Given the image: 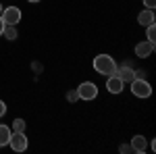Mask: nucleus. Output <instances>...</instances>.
I'll use <instances>...</instances> for the list:
<instances>
[{
	"mask_svg": "<svg viewBox=\"0 0 156 154\" xmlns=\"http://www.w3.org/2000/svg\"><path fill=\"white\" fill-rule=\"evenodd\" d=\"M92 65H94V71L104 75V77L115 75V71H117V63H115V59L110 54H98V56H94Z\"/></svg>",
	"mask_w": 156,
	"mask_h": 154,
	"instance_id": "nucleus-1",
	"label": "nucleus"
},
{
	"mask_svg": "<svg viewBox=\"0 0 156 154\" xmlns=\"http://www.w3.org/2000/svg\"><path fill=\"white\" fill-rule=\"evenodd\" d=\"M129 85H131V92L135 98H150L152 96V85L148 83V79H133Z\"/></svg>",
	"mask_w": 156,
	"mask_h": 154,
	"instance_id": "nucleus-2",
	"label": "nucleus"
},
{
	"mask_svg": "<svg viewBox=\"0 0 156 154\" xmlns=\"http://www.w3.org/2000/svg\"><path fill=\"white\" fill-rule=\"evenodd\" d=\"M9 146H11L15 152H25L27 146H29V140L23 131H12L11 133V140H9Z\"/></svg>",
	"mask_w": 156,
	"mask_h": 154,
	"instance_id": "nucleus-3",
	"label": "nucleus"
},
{
	"mask_svg": "<svg viewBox=\"0 0 156 154\" xmlns=\"http://www.w3.org/2000/svg\"><path fill=\"white\" fill-rule=\"evenodd\" d=\"M21 9H17V6H4L2 9V15H0V19L4 21V25H17L21 21Z\"/></svg>",
	"mask_w": 156,
	"mask_h": 154,
	"instance_id": "nucleus-4",
	"label": "nucleus"
},
{
	"mask_svg": "<svg viewBox=\"0 0 156 154\" xmlns=\"http://www.w3.org/2000/svg\"><path fill=\"white\" fill-rule=\"evenodd\" d=\"M77 96L81 98V100H94L98 96V85L92 81H83L79 83V88H77Z\"/></svg>",
	"mask_w": 156,
	"mask_h": 154,
	"instance_id": "nucleus-5",
	"label": "nucleus"
},
{
	"mask_svg": "<svg viewBox=\"0 0 156 154\" xmlns=\"http://www.w3.org/2000/svg\"><path fill=\"white\" fill-rule=\"evenodd\" d=\"M115 75H117V77H119L123 83H131L133 79H135V73H133V69L127 65V63H125V65H121V67L117 65V71H115Z\"/></svg>",
	"mask_w": 156,
	"mask_h": 154,
	"instance_id": "nucleus-6",
	"label": "nucleus"
},
{
	"mask_svg": "<svg viewBox=\"0 0 156 154\" xmlns=\"http://www.w3.org/2000/svg\"><path fill=\"white\" fill-rule=\"evenodd\" d=\"M152 52H154V44L152 42H140L137 46H135V56H140V59H148V56H152Z\"/></svg>",
	"mask_w": 156,
	"mask_h": 154,
	"instance_id": "nucleus-7",
	"label": "nucleus"
},
{
	"mask_svg": "<svg viewBox=\"0 0 156 154\" xmlns=\"http://www.w3.org/2000/svg\"><path fill=\"white\" fill-rule=\"evenodd\" d=\"M123 85H125V83L121 81L117 75H108L106 77V90L110 94H121V92H123Z\"/></svg>",
	"mask_w": 156,
	"mask_h": 154,
	"instance_id": "nucleus-8",
	"label": "nucleus"
},
{
	"mask_svg": "<svg viewBox=\"0 0 156 154\" xmlns=\"http://www.w3.org/2000/svg\"><path fill=\"white\" fill-rule=\"evenodd\" d=\"M131 150H133V152H137V154H144L146 150H148V140H146L144 135H133Z\"/></svg>",
	"mask_w": 156,
	"mask_h": 154,
	"instance_id": "nucleus-9",
	"label": "nucleus"
},
{
	"mask_svg": "<svg viewBox=\"0 0 156 154\" xmlns=\"http://www.w3.org/2000/svg\"><path fill=\"white\" fill-rule=\"evenodd\" d=\"M137 23L142 25V27L152 25V23H154V11H152V9H144V11L137 15Z\"/></svg>",
	"mask_w": 156,
	"mask_h": 154,
	"instance_id": "nucleus-10",
	"label": "nucleus"
},
{
	"mask_svg": "<svg viewBox=\"0 0 156 154\" xmlns=\"http://www.w3.org/2000/svg\"><path fill=\"white\" fill-rule=\"evenodd\" d=\"M11 127L9 125H0V148L2 146H9V140H11Z\"/></svg>",
	"mask_w": 156,
	"mask_h": 154,
	"instance_id": "nucleus-11",
	"label": "nucleus"
},
{
	"mask_svg": "<svg viewBox=\"0 0 156 154\" xmlns=\"http://www.w3.org/2000/svg\"><path fill=\"white\" fill-rule=\"evenodd\" d=\"M2 36H4V40H11V42H15V40L19 38V31H17V27H15V25H4Z\"/></svg>",
	"mask_w": 156,
	"mask_h": 154,
	"instance_id": "nucleus-12",
	"label": "nucleus"
},
{
	"mask_svg": "<svg viewBox=\"0 0 156 154\" xmlns=\"http://www.w3.org/2000/svg\"><path fill=\"white\" fill-rule=\"evenodd\" d=\"M146 40H148V42H152V44L156 42V27H154V23L146 27Z\"/></svg>",
	"mask_w": 156,
	"mask_h": 154,
	"instance_id": "nucleus-13",
	"label": "nucleus"
},
{
	"mask_svg": "<svg viewBox=\"0 0 156 154\" xmlns=\"http://www.w3.org/2000/svg\"><path fill=\"white\" fill-rule=\"evenodd\" d=\"M25 127H27V123H25L23 119H15L12 121V131H23L25 133Z\"/></svg>",
	"mask_w": 156,
	"mask_h": 154,
	"instance_id": "nucleus-14",
	"label": "nucleus"
},
{
	"mask_svg": "<svg viewBox=\"0 0 156 154\" xmlns=\"http://www.w3.org/2000/svg\"><path fill=\"white\" fill-rule=\"evenodd\" d=\"M77 98H79V96H77V90H71V92H67V100H69V102H75Z\"/></svg>",
	"mask_w": 156,
	"mask_h": 154,
	"instance_id": "nucleus-15",
	"label": "nucleus"
},
{
	"mask_svg": "<svg viewBox=\"0 0 156 154\" xmlns=\"http://www.w3.org/2000/svg\"><path fill=\"white\" fill-rule=\"evenodd\" d=\"M142 2H144V6H146V9H152V11H154L156 0H142Z\"/></svg>",
	"mask_w": 156,
	"mask_h": 154,
	"instance_id": "nucleus-16",
	"label": "nucleus"
},
{
	"mask_svg": "<svg viewBox=\"0 0 156 154\" xmlns=\"http://www.w3.org/2000/svg\"><path fill=\"white\" fill-rule=\"evenodd\" d=\"M135 73V79H146V71H142V69H140V71H133Z\"/></svg>",
	"mask_w": 156,
	"mask_h": 154,
	"instance_id": "nucleus-17",
	"label": "nucleus"
},
{
	"mask_svg": "<svg viewBox=\"0 0 156 154\" xmlns=\"http://www.w3.org/2000/svg\"><path fill=\"white\" fill-rule=\"evenodd\" d=\"M119 150H121L123 154H125V152H133V150H131V146H127V144H123V146H121Z\"/></svg>",
	"mask_w": 156,
	"mask_h": 154,
	"instance_id": "nucleus-18",
	"label": "nucleus"
},
{
	"mask_svg": "<svg viewBox=\"0 0 156 154\" xmlns=\"http://www.w3.org/2000/svg\"><path fill=\"white\" fill-rule=\"evenodd\" d=\"M4 115H6V104L0 100V117H4Z\"/></svg>",
	"mask_w": 156,
	"mask_h": 154,
	"instance_id": "nucleus-19",
	"label": "nucleus"
},
{
	"mask_svg": "<svg viewBox=\"0 0 156 154\" xmlns=\"http://www.w3.org/2000/svg\"><path fill=\"white\" fill-rule=\"evenodd\" d=\"M2 31H4V21L0 19V36H2Z\"/></svg>",
	"mask_w": 156,
	"mask_h": 154,
	"instance_id": "nucleus-20",
	"label": "nucleus"
},
{
	"mask_svg": "<svg viewBox=\"0 0 156 154\" xmlns=\"http://www.w3.org/2000/svg\"><path fill=\"white\" fill-rule=\"evenodd\" d=\"M2 9H4V6H2V4H0V15H2Z\"/></svg>",
	"mask_w": 156,
	"mask_h": 154,
	"instance_id": "nucleus-21",
	"label": "nucleus"
},
{
	"mask_svg": "<svg viewBox=\"0 0 156 154\" xmlns=\"http://www.w3.org/2000/svg\"><path fill=\"white\" fill-rule=\"evenodd\" d=\"M27 2H40V0H27Z\"/></svg>",
	"mask_w": 156,
	"mask_h": 154,
	"instance_id": "nucleus-22",
	"label": "nucleus"
}]
</instances>
